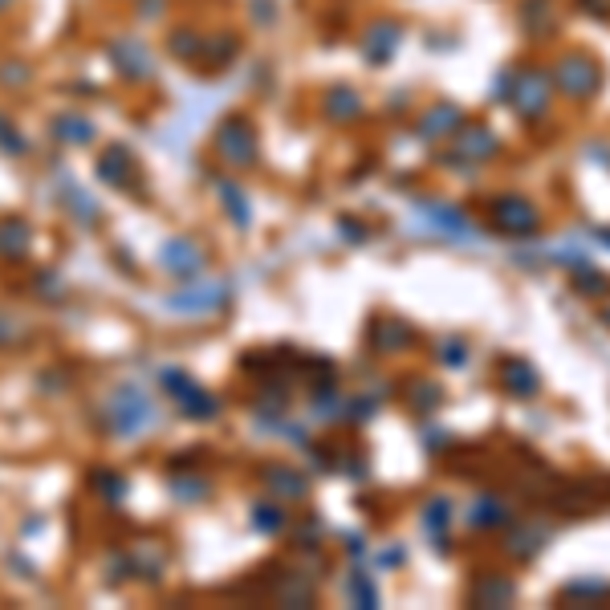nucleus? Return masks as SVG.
Wrapping results in <instances>:
<instances>
[{
  "label": "nucleus",
  "mask_w": 610,
  "mask_h": 610,
  "mask_svg": "<svg viewBox=\"0 0 610 610\" xmlns=\"http://www.w3.org/2000/svg\"><path fill=\"white\" fill-rule=\"evenodd\" d=\"M549 102H554L549 70H521V78H517V110H521V118L537 122L549 110Z\"/></svg>",
  "instance_id": "nucleus-2"
},
{
  "label": "nucleus",
  "mask_w": 610,
  "mask_h": 610,
  "mask_svg": "<svg viewBox=\"0 0 610 610\" xmlns=\"http://www.w3.org/2000/svg\"><path fill=\"white\" fill-rule=\"evenodd\" d=\"M549 82H554V90L562 98L586 102L602 86V66H598V61L586 49H566V53H558L554 66H549Z\"/></svg>",
  "instance_id": "nucleus-1"
}]
</instances>
